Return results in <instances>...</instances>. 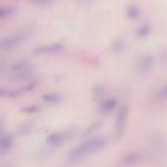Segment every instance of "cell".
<instances>
[{"label":"cell","instance_id":"cell-1","mask_svg":"<svg viewBox=\"0 0 167 167\" xmlns=\"http://www.w3.org/2000/svg\"><path fill=\"white\" fill-rule=\"evenodd\" d=\"M108 140L105 136H91L77 145L69 152L67 162L69 164H75L89 155L100 152L108 145Z\"/></svg>","mask_w":167,"mask_h":167},{"label":"cell","instance_id":"cell-2","mask_svg":"<svg viewBox=\"0 0 167 167\" xmlns=\"http://www.w3.org/2000/svg\"><path fill=\"white\" fill-rule=\"evenodd\" d=\"M74 129L69 128L64 131H55L51 133L46 139V143L50 147H59L64 144L67 140L74 137Z\"/></svg>","mask_w":167,"mask_h":167},{"label":"cell","instance_id":"cell-3","mask_svg":"<svg viewBox=\"0 0 167 167\" xmlns=\"http://www.w3.org/2000/svg\"><path fill=\"white\" fill-rule=\"evenodd\" d=\"M128 117H129V107L124 104L118 109L116 116L114 134L118 139L122 137L125 133V127L127 125Z\"/></svg>","mask_w":167,"mask_h":167},{"label":"cell","instance_id":"cell-4","mask_svg":"<svg viewBox=\"0 0 167 167\" xmlns=\"http://www.w3.org/2000/svg\"><path fill=\"white\" fill-rule=\"evenodd\" d=\"M65 46L61 42H52L47 44L40 45L35 47L33 52L37 56H48V55L60 54L64 52Z\"/></svg>","mask_w":167,"mask_h":167},{"label":"cell","instance_id":"cell-5","mask_svg":"<svg viewBox=\"0 0 167 167\" xmlns=\"http://www.w3.org/2000/svg\"><path fill=\"white\" fill-rule=\"evenodd\" d=\"M29 39V36L25 34H18L11 36L7 39L3 40L0 47L3 51H12L25 42Z\"/></svg>","mask_w":167,"mask_h":167},{"label":"cell","instance_id":"cell-6","mask_svg":"<svg viewBox=\"0 0 167 167\" xmlns=\"http://www.w3.org/2000/svg\"><path fill=\"white\" fill-rule=\"evenodd\" d=\"M154 57L151 53H143L140 55L137 60V69L140 72H147L152 69L154 64Z\"/></svg>","mask_w":167,"mask_h":167},{"label":"cell","instance_id":"cell-7","mask_svg":"<svg viewBox=\"0 0 167 167\" xmlns=\"http://www.w3.org/2000/svg\"><path fill=\"white\" fill-rule=\"evenodd\" d=\"M143 159V155L140 152H130L126 154H124L121 157L120 162L122 164L128 165V166H134L140 164Z\"/></svg>","mask_w":167,"mask_h":167},{"label":"cell","instance_id":"cell-8","mask_svg":"<svg viewBox=\"0 0 167 167\" xmlns=\"http://www.w3.org/2000/svg\"><path fill=\"white\" fill-rule=\"evenodd\" d=\"M31 69H32V65L30 63L27 61H20L13 64L11 66L10 70L15 75L20 76V75L27 74L29 72H30Z\"/></svg>","mask_w":167,"mask_h":167},{"label":"cell","instance_id":"cell-9","mask_svg":"<svg viewBox=\"0 0 167 167\" xmlns=\"http://www.w3.org/2000/svg\"><path fill=\"white\" fill-rule=\"evenodd\" d=\"M118 100L115 98H109L105 100H103L100 103V105L99 107V109L101 113L103 114H108V113H112L113 110H115V108L118 106Z\"/></svg>","mask_w":167,"mask_h":167},{"label":"cell","instance_id":"cell-10","mask_svg":"<svg viewBox=\"0 0 167 167\" xmlns=\"http://www.w3.org/2000/svg\"><path fill=\"white\" fill-rule=\"evenodd\" d=\"M102 126V122L100 120H96L93 122H91L90 125L86 126L81 134V137L82 138H90L91 135H93L96 132H97Z\"/></svg>","mask_w":167,"mask_h":167},{"label":"cell","instance_id":"cell-11","mask_svg":"<svg viewBox=\"0 0 167 167\" xmlns=\"http://www.w3.org/2000/svg\"><path fill=\"white\" fill-rule=\"evenodd\" d=\"M13 144V138L12 135H2L0 137V154L6 153L12 148Z\"/></svg>","mask_w":167,"mask_h":167},{"label":"cell","instance_id":"cell-12","mask_svg":"<svg viewBox=\"0 0 167 167\" xmlns=\"http://www.w3.org/2000/svg\"><path fill=\"white\" fill-rule=\"evenodd\" d=\"M42 100L49 105H57L62 100L61 96L56 93H46L42 96Z\"/></svg>","mask_w":167,"mask_h":167},{"label":"cell","instance_id":"cell-13","mask_svg":"<svg viewBox=\"0 0 167 167\" xmlns=\"http://www.w3.org/2000/svg\"><path fill=\"white\" fill-rule=\"evenodd\" d=\"M125 47H126V42L123 38H117L113 40L111 43V50L116 53L123 52L125 49Z\"/></svg>","mask_w":167,"mask_h":167},{"label":"cell","instance_id":"cell-14","mask_svg":"<svg viewBox=\"0 0 167 167\" xmlns=\"http://www.w3.org/2000/svg\"><path fill=\"white\" fill-rule=\"evenodd\" d=\"M151 30H152L151 25H148V24L143 25L136 31V37L138 38H144L149 35V34L151 33Z\"/></svg>","mask_w":167,"mask_h":167},{"label":"cell","instance_id":"cell-15","mask_svg":"<svg viewBox=\"0 0 167 167\" xmlns=\"http://www.w3.org/2000/svg\"><path fill=\"white\" fill-rule=\"evenodd\" d=\"M21 112L26 114H34L41 111V107L37 104H31V105H27L21 108Z\"/></svg>","mask_w":167,"mask_h":167},{"label":"cell","instance_id":"cell-16","mask_svg":"<svg viewBox=\"0 0 167 167\" xmlns=\"http://www.w3.org/2000/svg\"><path fill=\"white\" fill-rule=\"evenodd\" d=\"M33 129V124L30 122H25L19 127V134L20 135H29Z\"/></svg>","mask_w":167,"mask_h":167},{"label":"cell","instance_id":"cell-17","mask_svg":"<svg viewBox=\"0 0 167 167\" xmlns=\"http://www.w3.org/2000/svg\"><path fill=\"white\" fill-rule=\"evenodd\" d=\"M104 91H105L104 86H102V85H96V86H94L93 91H92V96L95 99L100 98L104 93Z\"/></svg>","mask_w":167,"mask_h":167},{"label":"cell","instance_id":"cell-18","mask_svg":"<svg viewBox=\"0 0 167 167\" xmlns=\"http://www.w3.org/2000/svg\"><path fill=\"white\" fill-rule=\"evenodd\" d=\"M167 89L166 86H164L162 87L161 90H159V91L157 92V98L161 101H165L167 98Z\"/></svg>","mask_w":167,"mask_h":167},{"label":"cell","instance_id":"cell-19","mask_svg":"<svg viewBox=\"0 0 167 167\" xmlns=\"http://www.w3.org/2000/svg\"><path fill=\"white\" fill-rule=\"evenodd\" d=\"M139 16V11L135 8H130L127 11V16L130 19H135Z\"/></svg>","mask_w":167,"mask_h":167},{"label":"cell","instance_id":"cell-20","mask_svg":"<svg viewBox=\"0 0 167 167\" xmlns=\"http://www.w3.org/2000/svg\"><path fill=\"white\" fill-rule=\"evenodd\" d=\"M13 12V8H2L0 9V18L5 17V16H8L10 14H12Z\"/></svg>","mask_w":167,"mask_h":167},{"label":"cell","instance_id":"cell-21","mask_svg":"<svg viewBox=\"0 0 167 167\" xmlns=\"http://www.w3.org/2000/svg\"><path fill=\"white\" fill-rule=\"evenodd\" d=\"M9 94H10V90L0 88V97H4V96L9 97Z\"/></svg>","mask_w":167,"mask_h":167}]
</instances>
